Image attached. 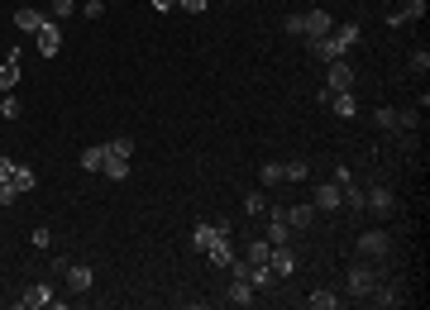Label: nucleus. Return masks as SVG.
<instances>
[{
    "label": "nucleus",
    "instance_id": "f257e3e1",
    "mask_svg": "<svg viewBox=\"0 0 430 310\" xmlns=\"http://www.w3.org/2000/svg\"><path fill=\"white\" fill-rule=\"evenodd\" d=\"M359 20H349V24L330 29L325 38H306V48H311V57H321V62H335V57H349V48L359 43Z\"/></svg>",
    "mask_w": 430,
    "mask_h": 310
},
{
    "label": "nucleus",
    "instance_id": "f03ea898",
    "mask_svg": "<svg viewBox=\"0 0 430 310\" xmlns=\"http://www.w3.org/2000/svg\"><path fill=\"white\" fill-rule=\"evenodd\" d=\"M377 282H382V272H377V267H368V262H354L349 277H345V291H349V301H363Z\"/></svg>",
    "mask_w": 430,
    "mask_h": 310
},
{
    "label": "nucleus",
    "instance_id": "7ed1b4c3",
    "mask_svg": "<svg viewBox=\"0 0 430 310\" xmlns=\"http://www.w3.org/2000/svg\"><path fill=\"white\" fill-rule=\"evenodd\" d=\"M387 253H392V234L387 230L359 234V258H387Z\"/></svg>",
    "mask_w": 430,
    "mask_h": 310
},
{
    "label": "nucleus",
    "instance_id": "20e7f679",
    "mask_svg": "<svg viewBox=\"0 0 430 310\" xmlns=\"http://www.w3.org/2000/svg\"><path fill=\"white\" fill-rule=\"evenodd\" d=\"M325 91H354V67L345 57L325 62Z\"/></svg>",
    "mask_w": 430,
    "mask_h": 310
},
{
    "label": "nucleus",
    "instance_id": "39448f33",
    "mask_svg": "<svg viewBox=\"0 0 430 310\" xmlns=\"http://www.w3.org/2000/svg\"><path fill=\"white\" fill-rule=\"evenodd\" d=\"M363 301H368V306H377V310H397L406 296H402V286H397V282H377Z\"/></svg>",
    "mask_w": 430,
    "mask_h": 310
},
{
    "label": "nucleus",
    "instance_id": "423d86ee",
    "mask_svg": "<svg viewBox=\"0 0 430 310\" xmlns=\"http://www.w3.org/2000/svg\"><path fill=\"white\" fill-rule=\"evenodd\" d=\"M62 282H67V291H91V286H96V272H91V267H86V262H67V267H62Z\"/></svg>",
    "mask_w": 430,
    "mask_h": 310
},
{
    "label": "nucleus",
    "instance_id": "0eeeda50",
    "mask_svg": "<svg viewBox=\"0 0 430 310\" xmlns=\"http://www.w3.org/2000/svg\"><path fill=\"white\" fill-rule=\"evenodd\" d=\"M53 301H57V296H53V286H48V282H34V286L20 291V306H25V310H43V306L53 310Z\"/></svg>",
    "mask_w": 430,
    "mask_h": 310
},
{
    "label": "nucleus",
    "instance_id": "6e6552de",
    "mask_svg": "<svg viewBox=\"0 0 430 310\" xmlns=\"http://www.w3.org/2000/svg\"><path fill=\"white\" fill-rule=\"evenodd\" d=\"M39 52H43V57H57V52H62V29H57L53 15L39 24Z\"/></svg>",
    "mask_w": 430,
    "mask_h": 310
},
{
    "label": "nucleus",
    "instance_id": "1a4fd4ad",
    "mask_svg": "<svg viewBox=\"0 0 430 310\" xmlns=\"http://www.w3.org/2000/svg\"><path fill=\"white\" fill-rule=\"evenodd\" d=\"M311 206H316V210H340V206H345L340 181H321V186H311Z\"/></svg>",
    "mask_w": 430,
    "mask_h": 310
},
{
    "label": "nucleus",
    "instance_id": "9d476101",
    "mask_svg": "<svg viewBox=\"0 0 430 310\" xmlns=\"http://www.w3.org/2000/svg\"><path fill=\"white\" fill-rule=\"evenodd\" d=\"M330 29H335V20H330L325 10H306V15H301V34H306V38H325Z\"/></svg>",
    "mask_w": 430,
    "mask_h": 310
},
{
    "label": "nucleus",
    "instance_id": "9b49d317",
    "mask_svg": "<svg viewBox=\"0 0 430 310\" xmlns=\"http://www.w3.org/2000/svg\"><path fill=\"white\" fill-rule=\"evenodd\" d=\"M421 15H426V0H406L402 10H392V15H387V29H406L411 20H421Z\"/></svg>",
    "mask_w": 430,
    "mask_h": 310
},
{
    "label": "nucleus",
    "instance_id": "f8f14e48",
    "mask_svg": "<svg viewBox=\"0 0 430 310\" xmlns=\"http://www.w3.org/2000/svg\"><path fill=\"white\" fill-rule=\"evenodd\" d=\"M268 267L277 272V282H282V277H292V272H296V253L282 244V248H272V253H268Z\"/></svg>",
    "mask_w": 430,
    "mask_h": 310
},
{
    "label": "nucleus",
    "instance_id": "ddd939ff",
    "mask_svg": "<svg viewBox=\"0 0 430 310\" xmlns=\"http://www.w3.org/2000/svg\"><path fill=\"white\" fill-rule=\"evenodd\" d=\"M43 20H48V15H43V10H34V5H20V10H15V29H20V34H39Z\"/></svg>",
    "mask_w": 430,
    "mask_h": 310
},
{
    "label": "nucleus",
    "instance_id": "4468645a",
    "mask_svg": "<svg viewBox=\"0 0 430 310\" xmlns=\"http://www.w3.org/2000/svg\"><path fill=\"white\" fill-rule=\"evenodd\" d=\"M368 210H377V215H392V210H397V196H392L387 186H368Z\"/></svg>",
    "mask_w": 430,
    "mask_h": 310
},
{
    "label": "nucleus",
    "instance_id": "2eb2a0df",
    "mask_svg": "<svg viewBox=\"0 0 430 310\" xmlns=\"http://www.w3.org/2000/svg\"><path fill=\"white\" fill-rule=\"evenodd\" d=\"M287 225H292V230H311V225H316V206H311V201L287 206Z\"/></svg>",
    "mask_w": 430,
    "mask_h": 310
},
{
    "label": "nucleus",
    "instance_id": "dca6fc26",
    "mask_svg": "<svg viewBox=\"0 0 430 310\" xmlns=\"http://www.w3.org/2000/svg\"><path fill=\"white\" fill-rule=\"evenodd\" d=\"M330 110H335V115H340V120H354V115H359V105H354V91H330Z\"/></svg>",
    "mask_w": 430,
    "mask_h": 310
},
{
    "label": "nucleus",
    "instance_id": "f3484780",
    "mask_svg": "<svg viewBox=\"0 0 430 310\" xmlns=\"http://www.w3.org/2000/svg\"><path fill=\"white\" fill-rule=\"evenodd\" d=\"M306 306H311V310H340V291H330V286H316V291L306 296Z\"/></svg>",
    "mask_w": 430,
    "mask_h": 310
},
{
    "label": "nucleus",
    "instance_id": "a211bd4d",
    "mask_svg": "<svg viewBox=\"0 0 430 310\" xmlns=\"http://www.w3.org/2000/svg\"><path fill=\"white\" fill-rule=\"evenodd\" d=\"M15 86H20V52H10L0 62V91H15Z\"/></svg>",
    "mask_w": 430,
    "mask_h": 310
},
{
    "label": "nucleus",
    "instance_id": "6ab92c4d",
    "mask_svg": "<svg viewBox=\"0 0 430 310\" xmlns=\"http://www.w3.org/2000/svg\"><path fill=\"white\" fill-rule=\"evenodd\" d=\"M77 162L86 167V172H101V162H106V143H91V148H81Z\"/></svg>",
    "mask_w": 430,
    "mask_h": 310
},
{
    "label": "nucleus",
    "instance_id": "aec40b11",
    "mask_svg": "<svg viewBox=\"0 0 430 310\" xmlns=\"http://www.w3.org/2000/svg\"><path fill=\"white\" fill-rule=\"evenodd\" d=\"M101 172H106L110 181H125V177H130V157H115V153H106V162H101Z\"/></svg>",
    "mask_w": 430,
    "mask_h": 310
},
{
    "label": "nucleus",
    "instance_id": "412c9836",
    "mask_svg": "<svg viewBox=\"0 0 430 310\" xmlns=\"http://www.w3.org/2000/svg\"><path fill=\"white\" fill-rule=\"evenodd\" d=\"M340 196H345V206H349V210H368V191H363V186H354V181L340 186Z\"/></svg>",
    "mask_w": 430,
    "mask_h": 310
},
{
    "label": "nucleus",
    "instance_id": "4be33fe9",
    "mask_svg": "<svg viewBox=\"0 0 430 310\" xmlns=\"http://www.w3.org/2000/svg\"><path fill=\"white\" fill-rule=\"evenodd\" d=\"M230 306H254V286L244 277H230Z\"/></svg>",
    "mask_w": 430,
    "mask_h": 310
},
{
    "label": "nucleus",
    "instance_id": "5701e85b",
    "mask_svg": "<svg viewBox=\"0 0 430 310\" xmlns=\"http://www.w3.org/2000/svg\"><path fill=\"white\" fill-rule=\"evenodd\" d=\"M268 253H272V244H268V239H254V244L244 248V262H268Z\"/></svg>",
    "mask_w": 430,
    "mask_h": 310
},
{
    "label": "nucleus",
    "instance_id": "b1692460",
    "mask_svg": "<svg viewBox=\"0 0 430 310\" xmlns=\"http://www.w3.org/2000/svg\"><path fill=\"white\" fill-rule=\"evenodd\" d=\"M306 172H311V167H306L301 157H292V162H282V181H306Z\"/></svg>",
    "mask_w": 430,
    "mask_h": 310
},
{
    "label": "nucleus",
    "instance_id": "393cba45",
    "mask_svg": "<svg viewBox=\"0 0 430 310\" xmlns=\"http://www.w3.org/2000/svg\"><path fill=\"white\" fill-rule=\"evenodd\" d=\"M106 153H115V157H130V153H134V139H130V134L110 139V143H106Z\"/></svg>",
    "mask_w": 430,
    "mask_h": 310
},
{
    "label": "nucleus",
    "instance_id": "a878e982",
    "mask_svg": "<svg viewBox=\"0 0 430 310\" xmlns=\"http://www.w3.org/2000/svg\"><path fill=\"white\" fill-rule=\"evenodd\" d=\"M15 186H20V191H34V186H39V177H34V172H29V167H20V162H15Z\"/></svg>",
    "mask_w": 430,
    "mask_h": 310
},
{
    "label": "nucleus",
    "instance_id": "bb28decb",
    "mask_svg": "<svg viewBox=\"0 0 430 310\" xmlns=\"http://www.w3.org/2000/svg\"><path fill=\"white\" fill-rule=\"evenodd\" d=\"M244 210H249V215H263V210H268V196H263V191H249V196H244Z\"/></svg>",
    "mask_w": 430,
    "mask_h": 310
},
{
    "label": "nucleus",
    "instance_id": "cd10ccee",
    "mask_svg": "<svg viewBox=\"0 0 430 310\" xmlns=\"http://www.w3.org/2000/svg\"><path fill=\"white\" fill-rule=\"evenodd\" d=\"M373 120H377V129H382V134H397V110H377Z\"/></svg>",
    "mask_w": 430,
    "mask_h": 310
},
{
    "label": "nucleus",
    "instance_id": "c85d7f7f",
    "mask_svg": "<svg viewBox=\"0 0 430 310\" xmlns=\"http://www.w3.org/2000/svg\"><path fill=\"white\" fill-rule=\"evenodd\" d=\"M258 177H263V186L282 181V162H263V167H258Z\"/></svg>",
    "mask_w": 430,
    "mask_h": 310
},
{
    "label": "nucleus",
    "instance_id": "c756f323",
    "mask_svg": "<svg viewBox=\"0 0 430 310\" xmlns=\"http://www.w3.org/2000/svg\"><path fill=\"white\" fill-rule=\"evenodd\" d=\"M0 115H5V120H20V101H15V91H5V101H0Z\"/></svg>",
    "mask_w": 430,
    "mask_h": 310
},
{
    "label": "nucleus",
    "instance_id": "7c9ffc66",
    "mask_svg": "<svg viewBox=\"0 0 430 310\" xmlns=\"http://www.w3.org/2000/svg\"><path fill=\"white\" fill-rule=\"evenodd\" d=\"M20 201V186L15 181H0V206H15Z\"/></svg>",
    "mask_w": 430,
    "mask_h": 310
},
{
    "label": "nucleus",
    "instance_id": "2f4dec72",
    "mask_svg": "<svg viewBox=\"0 0 430 310\" xmlns=\"http://www.w3.org/2000/svg\"><path fill=\"white\" fill-rule=\"evenodd\" d=\"M67 15H77V0H53V20H67Z\"/></svg>",
    "mask_w": 430,
    "mask_h": 310
},
{
    "label": "nucleus",
    "instance_id": "473e14b6",
    "mask_svg": "<svg viewBox=\"0 0 430 310\" xmlns=\"http://www.w3.org/2000/svg\"><path fill=\"white\" fill-rule=\"evenodd\" d=\"M411 67H416V72H430V52L416 48V52H411Z\"/></svg>",
    "mask_w": 430,
    "mask_h": 310
},
{
    "label": "nucleus",
    "instance_id": "72a5a7b5",
    "mask_svg": "<svg viewBox=\"0 0 430 310\" xmlns=\"http://www.w3.org/2000/svg\"><path fill=\"white\" fill-rule=\"evenodd\" d=\"M81 10H86V20H101V15H106V0H86Z\"/></svg>",
    "mask_w": 430,
    "mask_h": 310
},
{
    "label": "nucleus",
    "instance_id": "f704fd0d",
    "mask_svg": "<svg viewBox=\"0 0 430 310\" xmlns=\"http://www.w3.org/2000/svg\"><path fill=\"white\" fill-rule=\"evenodd\" d=\"M177 5H182V10H187V15H201V10H206V5H211V0H177Z\"/></svg>",
    "mask_w": 430,
    "mask_h": 310
},
{
    "label": "nucleus",
    "instance_id": "c9c22d12",
    "mask_svg": "<svg viewBox=\"0 0 430 310\" xmlns=\"http://www.w3.org/2000/svg\"><path fill=\"white\" fill-rule=\"evenodd\" d=\"M15 177V157H0V181H10Z\"/></svg>",
    "mask_w": 430,
    "mask_h": 310
},
{
    "label": "nucleus",
    "instance_id": "e433bc0d",
    "mask_svg": "<svg viewBox=\"0 0 430 310\" xmlns=\"http://www.w3.org/2000/svg\"><path fill=\"white\" fill-rule=\"evenodd\" d=\"M172 5H177V0H153V10H172Z\"/></svg>",
    "mask_w": 430,
    "mask_h": 310
}]
</instances>
